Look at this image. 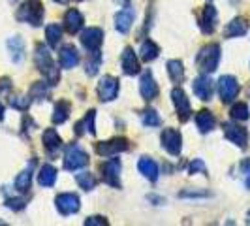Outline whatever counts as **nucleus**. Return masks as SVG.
<instances>
[{
  "label": "nucleus",
  "mask_w": 250,
  "mask_h": 226,
  "mask_svg": "<svg viewBox=\"0 0 250 226\" xmlns=\"http://www.w3.org/2000/svg\"><path fill=\"white\" fill-rule=\"evenodd\" d=\"M121 160L111 158L107 162L102 164V179L109 185V187L121 188Z\"/></svg>",
  "instance_id": "obj_5"
},
{
  "label": "nucleus",
  "mask_w": 250,
  "mask_h": 226,
  "mask_svg": "<svg viewBox=\"0 0 250 226\" xmlns=\"http://www.w3.org/2000/svg\"><path fill=\"white\" fill-rule=\"evenodd\" d=\"M160 139H162L164 149L167 151L169 155H173V157H177L181 153V149H183V136L175 128H166L162 132V136H160Z\"/></svg>",
  "instance_id": "obj_6"
},
{
  "label": "nucleus",
  "mask_w": 250,
  "mask_h": 226,
  "mask_svg": "<svg viewBox=\"0 0 250 226\" xmlns=\"http://www.w3.org/2000/svg\"><path fill=\"white\" fill-rule=\"evenodd\" d=\"M224 136L237 147H247L249 145V132L247 128L235 125V123H226L224 125Z\"/></svg>",
  "instance_id": "obj_13"
},
{
  "label": "nucleus",
  "mask_w": 250,
  "mask_h": 226,
  "mask_svg": "<svg viewBox=\"0 0 250 226\" xmlns=\"http://www.w3.org/2000/svg\"><path fill=\"white\" fill-rule=\"evenodd\" d=\"M34 63H36L38 70L47 77V83H49V85H57V83H59V79H61L59 68L55 66L53 59H51V53L47 51V47H43V44H38L36 45Z\"/></svg>",
  "instance_id": "obj_1"
},
{
  "label": "nucleus",
  "mask_w": 250,
  "mask_h": 226,
  "mask_svg": "<svg viewBox=\"0 0 250 226\" xmlns=\"http://www.w3.org/2000/svg\"><path fill=\"white\" fill-rule=\"evenodd\" d=\"M6 205L10 209H13V211H21V209H25L26 200H23V198H10V200L6 202Z\"/></svg>",
  "instance_id": "obj_41"
},
{
  "label": "nucleus",
  "mask_w": 250,
  "mask_h": 226,
  "mask_svg": "<svg viewBox=\"0 0 250 226\" xmlns=\"http://www.w3.org/2000/svg\"><path fill=\"white\" fill-rule=\"evenodd\" d=\"M209 192L207 190H183L181 192V198H207Z\"/></svg>",
  "instance_id": "obj_42"
},
{
  "label": "nucleus",
  "mask_w": 250,
  "mask_h": 226,
  "mask_svg": "<svg viewBox=\"0 0 250 226\" xmlns=\"http://www.w3.org/2000/svg\"><path fill=\"white\" fill-rule=\"evenodd\" d=\"M55 181H57V170L51 164H43L40 168V174H38V183L42 187H53Z\"/></svg>",
  "instance_id": "obj_25"
},
{
  "label": "nucleus",
  "mask_w": 250,
  "mask_h": 226,
  "mask_svg": "<svg viewBox=\"0 0 250 226\" xmlns=\"http://www.w3.org/2000/svg\"><path fill=\"white\" fill-rule=\"evenodd\" d=\"M196 125L200 128L201 134H207V132H211L216 125V119H214V115L209 110H201L198 115H196Z\"/></svg>",
  "instance_id": "obj_23"
},
{
  "label": "nucleus",
  "mask_w": 250,
  "mask_h": 226,
  "mask_svg": "<svg viewBox=\"0 0 250 226\" xmlns=\"http://www.w3.org/2000/svg\"><path fill=\"white\" fill-rule=\"evenodd\" d=\"M98 96L102 102H111L119 94V79H115L113 75H104L98 83Z\"/></svg>",
  "instance_id": "obj_9"
},
{
  "label": "nucleus",
  "mask_w": 250,
  "mask_h": 226,
  "mask_svg": "<svg viewBox=\"0 0 250 226\" xmlns=\"http://www.w3.org/2000/svg\"><path fill=\"white\" fill-rule=\"evenodd\" d=\"M171 98H173V104H175L177 115L181 119V123H187L192 115V108H190V102H188L185 90L181 87H175L171 90Z\"/></svg>",
  "instance_id": "obj_10"
},
{
  "label": "nucleus",
  "mask_w": 250,
  "mask_h": 226,
  "mask_svg": "<svg viewBox=\"0 0 250 226\" xmlns=\"http://www.w3.org/2000/svg\"><path fill=\"white\" fill-rule=\"evenodd\" d=\"M75 179H77V185L83 190H92L96 187V177L92 176L90 172H81V174H77Z\"/></svg>",
  "instance_id": "obj_34"
},
{
  "label": "nucleus",
  "mask_w": 250,
  "mask_h": 226,
  "mask_svg": "<svg viewBox=\"0 0 250 226\" xmlns=\"http://www.w3.org/2000/svg\"><path fill=\"white\" fill-rule=\"evenodd\" d=\"M55 202H57V209H59V213L64 215V217L77 213V211H79V207H81V203H79V198H77V194H72V192H64V194H59Z\"/></svg>",
  "instance_id": "obj_11"
},
{
  "label": "nucleus",
  "mask_w": 250,
  "mask_h": 226,
  "mask_svg": "<svg viewBox=\"0 0 250 226\" xmlns=\"http://www.w3.org/2000/svg\"><path fill=\"white\" fill-rule=\"evenodd\" d=\"M2 119H4V106L0 104V121H2Z\"/></svg>",
  "instance_id": "obj_45"
},
{
  "label": "nucleus",
  "mask_w": 250,
  "mask_h": 226,
  "mask_svg": "<svg viewBox=\"0 0 250 226\" xmlns=\"http://www.w3.org/2000/svg\"><path fill=\"white\" fill-rule=\"evenodd\" d=\"M188 172L194 176V174H207V170H205V164H203V160L201 158H196L194 162H190V166H188Z\"/></svg>",
  "instance_id": "obj_40"
},
{
  "label": "nucleus",
  "mask_w": 250,
  "mask_h": 226,
  "mask_svg": "<svg viewBox=\"0 0 250 226\" xmlns=\"http://www.w3.org/2000/svg\"><path fill=\"white\" fill-rule=\"evenodd\" d=\"M249 30V23L247 19L243 17H235L233 21H229L224 28V36L226 38H239V36H245Z\"/></svg>",
  "instance_id": "obj_20"
},
{
  "label": "nucleus",
  "mask_w": 250,
  "mask_h": 226,
  "mask_svg": "<svg viewBox=\"0 0 250 226\" xmlns=\"http://www.w3.org/2000/svg\"><path fill=\"white\" fill-rule=\"evenodd\" d=\"M158 53H160V47H158L152 40H145V42L141 44V49H139V57H141V61L150 63V61H154V59L158 57Z\"/></svg>",
  "instance_id": "obj_26"
},
{
  "label": "nucleus",
  "mask_w": 250,
  "mask_h": 226,
  "mask_svg": "<svg viewBox=\"0 0 250 226\" xmlns=\"http://www.w3.org/2000/svg\"><path fill=\"white\" fill-rule=\"evenodd\" d=\"M45 36H47V42H49L51 47H57L59 42H61V38H62V28L59 25H47Z\"/></svg>",
  "instance_id": "obj_33"
},
{
  "label": "nucleus",
  "mask_w": 250,
  "mask_h": 226,
  "mask_svg": "<svg viewBox=\"0 0 250 226\" xmlns=\"http://www.w3.org/2000/svg\"><path fill=\"white\" fill-rule=\"evenodd\" d=\"M216 19H218V13H216V8L214 6H205V10L200 17V26L203 34H213L214 28H216Z\"/></svg>",
  "instance_id": "obj_16"
},
{
  "label": "nucleus",
  "mask_w": 250,
  "mask_h": 226,
  "mask_svg": "<svg viewBox=\"0 0 250 226\" xmlns=\"http://www.w3.org/2000/svg\"><path fill=\"white\" fill-rule=\"evenodd\" d=\"M49 96V85L47 83H34L30 87V98H36V100H45Z\"/></svg>",
  "instance_id": "obj_35"
},
{
  "label": "nucleus",
  "mask_w": 250,
  "mask_h": 226,
  "mask_svg": "<svg viewBox=\"0 0 250 226\" xmlns=\"http://www.w3.org/2000/svg\"><path fill=\"white\" fill-rule=\"evenodd\" d=\"M94 119H96V112L94 110H90V112L79 121V123H75V134L77 136H83V134H90V136H94L96 134V128H94Z\"/></svg>",
  "instance_id": "obj_21"
},
{
  "label": "nucleus",
  "mask_w": 250,
  "mask_h": 226,
  "mask_svg": "<svg viewBox=\"0 0 250 226\" xmlns=\"http://www.w3.org/2000/svg\"><path fill=\"white\" fill-rule=\"evenodd\" d=\"M30 183H32V166L17 176V179H15V188L19 192H25V190L30 188Z\"/></svg>",
  "instance_id": "obj_31"
},
{
  "label": "nucleus",
  "mask_w": 250,
  "mask_h": 226,
  "mask_svg": "<svg viewBox=\"0 0 250 226\" xmlns=\"http://www.w3.org/2000/svg\"><path fill=\"white\" fill-rule=\"evenodd\" d=\"M167 72L173 83H183L185 81V68L181 61H169L167 63Z\"/></svg>",
  "instance_id": "obj_30"
},
{
  "label": "nucleus",
  "mask_w": 250,
  "mask_h": 226,
  "mask_svg": "<svg viewBox=\"0 0 250 226\" xmlns=\"http://www.w3.org/2000/svg\"><path fill=\"white\" fill-rule=\"evenodd\" d=\"M121 66H123V70H125L126 75L139 74V61H138V57H136V53H134L132 47H126V49L123 51Z\"/></svg>",
  "instance_id": "obj_18"
},
{
  "label": "nucleus",
  "mask_w": 250,
  "mask_h": 226,
  "mask_svg": "<svg viewBox=\"0 0 250 226\" xmlns=\"http://www.w3.org/2000/svg\"><path fill=\"white\" fill-rule=\"evenodd\" d=\"M55 2H59V4H68V0H55Z\"/></svg>",
  "instance_id": "obj_47"
},
{
  "label": "nucleus",
  "mask_w": 250,
  "mask_h": 226,
  "mask_svg": "<svg viewBox=\"0 0 250 226\" xmlns=\"http://www.w3.org/2000/svg\"><path fill=\"white\" fill-rule=\"evenodd\" d=\"M128 147H130V143H128L126 138H113V139H109V141H100V143H96V153H98L100 157H115V155L126 151Z\"/></svg>",
  "instance_id": "obj_7"
},
{
  "label": "nucleus",
  "mask_w": 250,
  "mask_h": 226,
  "mask_svg": "<svg viewBox=\"0 0 250 226\" xmlns=\"http://www.w3.org/2000/svg\"><path fill=\"white\" fill-rule=\"evenodd\" d=\"M231 119L233 121H247L250 117V112H249V106L245 104V102H239V104H233V108H231Z\"/></svg>",
  "instance_id": "obj_32"
},
{
  "label": "nucleus",
  "mask_w": 250,
  "mask_h": 226,
  "mask_svg": "<svg viewBox=\"0 0 250 226\" xmlns=\"http://www.w3.org/2000/svg\"><path fill=\"white\" fill-rule=\"evenodd\" d=\"M134 8H130V6H125V10H121V12L115 15V28L121 32V34H126L128 30H130V26L134 23Z\"/></svg>",
  "instance_id": "obj_17"
},
{
  "label": "nucleus",
  "mask_w": 250,
  "mask_h": 226,
  "mask_svg": "<svg viewBox=\"0 0 250 226\" xmlns=\"http://www.w3.org/2000/svg\"><path fill=\"white\" fill-rule=\"evenodd\" d=\"M15 110H28V106H30V98L28 96H21V94H17V96H12V100H10Z\"/></svg>",
  "instance_id": "obj_38"
},
{
  "label": "nucleus",
  "mask_w": 250,
  "mask_h": 226,
  "mask_svg": "<svg viewBox=\"0 0 250 226\" xmlns=\"http://www.w3.org/2000/svg\"><path fill=\"white\" fill-rule=\"evenodd\" d=\"M0 89H2V90H8V89H10V79H8V77L0 79Z\"/></svg>",
  "instance_id": "obj_44"
},
{
  "label": "nucleus",
  "mask_w": 250,
  "mask_h": 226,
  "mask_svg": "<svg viewBox=\"0 0 250 226\" xmlns=\"http://www.w3.org/2000/svg\"><path fill=\"white\" fill-rule=\"evenodd\" d=\"M88 164V155L79 145H68L64 153V168L75 172L79 168H85Z\"/></svg>",
  "instance_id": "obj_4"
},
{
  "label": "nucleus",
  "mask_w": 250,
  "mask_h": 226,
  "mask_svg": "<svg viewBox=\"0 0 250 226\" xmlns=\"http://www.w3.org/2000/svg\"><path fill=\"white\" fill-rule=\"evenodd\" d=\"M139 92H141V96H143L147 102L154 100V98L158 96V85H156V81H154V77H152L150 72H145V74L141 75Z\"/></svg>",
  "instance_id": "obj_15"
},
{
  "label": "nucleus",
  "mask_w": 250,
  "mask_h": 226,
  "mask_svg": "<svg viewBox=\"0 0 250 226\" xmlns=\"http://www.w3.org/2000/svg\"><path fill=\"white\" fill-rule=\"evenodd\" d=\"M141 121H143V125L152 128V126H160L162 125V121H160V117H158V113L154 112V110H145V112L141 113Z\"/></svg>",
  "instance_id": "obj_36"
},
{
  "label": "nucleus",
  "mask_w": 250,
  "mask_h": 226,
  "mask_svg": "<svg viewBox=\"0 0 250 226\" xmlns=\"http://www.w3.org/2000/svg\"><path fill=\"white\" fill-rule=\"evenodd\" d=\"M43 147L49 151V153H53V151H57L61 145H62V139H61V136L57 134V130L55 128H47L45 132H43Z\"/></svg>",
  "instance_id": "obj_27"
},
{
  "label": "nucleus",
  "mask_w": 250,
  "mask_h": 226,
  "mask_svg": "<svg viewBox=\"0 0 250 226\" xmlns=\"http://www.w3.org/2000/svg\"><path fill=\"white\" fill-rule=\"evenodd\" d=\"M8 47L12 51V59L13 63H21L23 57H25V44L19 36H13L10 42H8Z\"/></svg>",
  "instance_id": "obj_29"
},
{
  "label": "nucleus",
  "mask_w": 250,
  "mask_h": 226,
  "mask_svg": "<svg viewBox=\"0 0 250 226\" xmlns=\"http://www.w3.org/2000/svg\"><path fill=\"white\" fill-rule=\"evenodd\" d=\"M119 4H123V6H128V0H117Z\"/></svg>",
  "instance_id": "obj_46"
},
{
  "label": "nucleus",
  "mask_w": 250,
  "mask_h": 226,
  "mask_svg": "<svg viewBox=\"0 0 250 226\" xmlns=\"http://www.w3.org/2000/svg\"><path fill=\"white\" fill-rule=\"evenodd\" d=\"M100 63H102L100 53H98V51H92V55L88 57V61H87V74L96 75L98 68H100Z\"/></svg>",
  "instance_id": "obj_37"
},
{
  "label": "nucleus",
  "mask_w": 250,
  "mask_h": 226,
  "mask_svg": "<svg viewBox=\"0 0 250 226\" xmlns=\"http://www.w3.org/2000/svg\"><path fill=\"white\" fill-rule=\"evenodd\" d=\"M218 63H220V45L218 44H209V45L201 47V51L196 57L198 68L205 74L214 72L218 68Z\"/></svg>",
  "instance_id": "obj_2"
},
{
  "label": "nucleus",
  "mask_w": 250,
  "mask_h": 226,
  "mask_svg": "<svg viewBox=\"0 0 250 226\" xmlns=\"http://www.w3.org/2000/svg\"><path fill=\"white\" fill-rule=\"evenodd\" d=\"M192 90H194V94H196L200 100H203V102L211 100V96H213V81H211V77H209V75H200V77H196L194 83H192Z\"/></svg>",
  "instance_id": "obj_14"
},
{
  "label": "nucleus",
  "mask_w": 250,
  "mask_h": 226,
  "mask_svg": "<svg viewBox=\"0 0 250 226\" xmlns=\"http://www.w3.org/2000/svg\"><path fill=\"white\" fill-rule=\"evenodd\" d=\"M105 225H107V221L104 217H88L87 221H85V226H105Z\"/></svg>",
  "instance_id": "obj_43"
},
{
  "label": "nucleus",
  "mask_w": 250,
  "mask_h": 226,
  "mask_svg": "<svg viewBox=\"0 0 250 226\" xmlns=\"http://www.w3.org/2000/svg\"><path fill=\"white\" fill-rule=\"evenodd\" d=\"M241 174H243V181H245V187L250 190V158H245L241 162Z\"/></svg>",
  "instance_id": "obj_39"
},
{
  "label": "nucleus",
  "mask_w": 250,
  "mask_h": 226,
  "mask_svg": "<svg viewBox=\"0 0 250 226\" xmlns=\"http://www.w3.org/2000/svg\"><path fill=\"white\" fill-rule=\"evenodd\" d=\"M77 2H81V0H77Z\"/></svg>",
  "instance_id": "obj_48"
},
{
  "label": "nucleus",
  "mask_w": 250,
  "mask_h": 226,
  "mask_svg": "<svg viewBox=\"0 0 250 226\" xmlns=\"http://www.w3.org/2000/svg\"><path fill=\"white\" fill-rule=\"evenodd\" d=\"M139 172L143 174V177H147L149 181H156L158 179V164L154 162L149 157H143L138 164Z\"/></svg>",
  "instance_id": "obj_24"
},
{
  "label": "nucleus",
  "mask_w": 250,
  "mask_h": 226,
  "mask_svg": "<svg viewBox=\"0 0 250 226\" xmlns=\"http://www.w3.org/2000/svg\"><path fill=\"white\" fill-rule=\"evenodd\" d=\"M218 92H220V98L222 102H233L239 94V83L233 75H222L218 79Z\"/></svg>",
  "instance_id": "obj_8"
},
{
  "label": "nucleus",
  "mask_w": 250,
  "mask_h": 226,
  "mask_svg": "<svg viewBox=\"0 0 250 226\" xmlns=\"http://www.w3.org/2000/svg\"><path fill=\"white\" fill-rule=\"evenodd\" d=\"M85 23L83 15L79 10H68L66 15H64V28L70 32V34H77L81 30V26Z\"/></svg>",
  "instance_id": "obj_19"
},
{
  "label": "nucleus",
  "mask_w": 250,
  "mask_h": 226,
  "mask_svg": "<svg viewBox=\"0 0 250 226\" xmlns=\"http://www.w3.org/2000/svg\"><path fill=\"white\" fill-rule=\"evenodd\" d=\"M70 110H72L70 102H66V100L57 102L55 112H53V123H55V125H62L64 121L70 117Z\"/></svg>",
  "instance_id": "obj_28"
},
{
  "label": "nucleus",
  "mask_w": 250,
  "mask_h": 226,
  "mask_svg": "<svg viewBox=\"0 0 250 226\" xmlns=\"http://www.w3.org/2000/svg\"><path fill=\"white\" fill-rule=\"evenodd\" d=\"M17 19L30 23L32 26H40L43 21V6L40 0H26L17 12Z\"/></svg>",
  "instance_id": "obj_3"
},
{
  "label": "nucleus",
  "mask_w": 250,
  "mask_h": 226,
  "mask_svg": "<svg viewBox=\"0 0 250 226\" xmlns=\"http://www.w3.org/2000/svg\"><path fill=\"white\" fill-rule=\"evenodd\" d=\"M59 61H61L62 68L70 70V68L77 66V63H79V53H77L74 45H64L62 49H61V59Z\"/></svg>",
  "instance_id": "obj_22"
},
{
  "label": "nucleus",
  "mask_w": 250,
  "mask_h": 226,
  "mask_svg": "<svg viewBox=\"0 0 250 226\" xmlns=\"http://www.w3.org/2000/svg\"><path fill=\"white\" fill-rule=\"evenodd\" d=\"M81 44L87 51H98L104 44V30L98 26H90L81 34Z\"/></svg>",
  "instance_id": "obj_12"
}]
</instances>
